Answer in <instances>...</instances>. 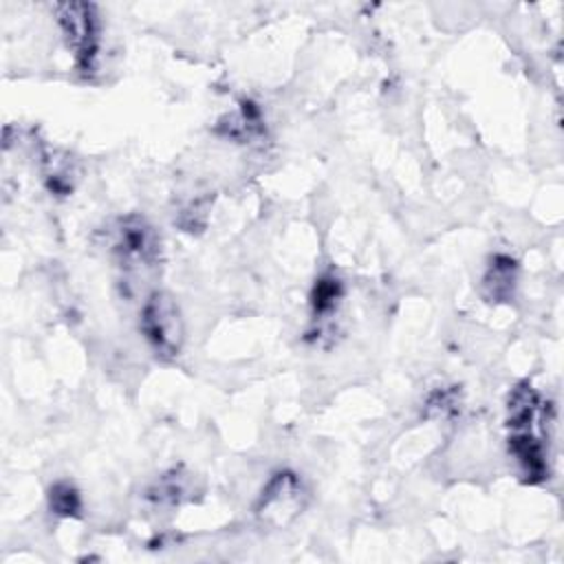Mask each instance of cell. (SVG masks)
I'll use <instances>...</instances> for the list:
<instances>
[{
    "instance_id": "obj_1",
    "label": "cell",
    "mask_w": 564,
    "mask_h": 564,
    "mask_svg": "<svg viewBox=\"0 0 564 564\" xmlns=\"http://www.w3.org/2000/svg\"><path fill=\"white\" fill-rule=\"evenodd\" d=\"M141 330L161 357H176L185 339L181 308L170 293L154 291L141 308Z\"/></svg>"
},
{
    "instance_id": "obj_2",
    "label": "cell",
    "mask_w": 564,
    "mask_h": 564,
    "mask_svg": "<svg viewBox=\"0 0 564 564\" xmlns=\"http://www.w3.org/2000/svg\"><path fill=\"white\" fill-rule=\"evenodd\" d=\"M306 500L308 494L302 480L293 471H278L262 487L256 502V516L262 524L280 529L293 522L304 511Z\"/></svg>"
},
{
    "instance_id": "obj_3",
    "label": "cell",
    "mask_w": 564,
    "mask_h": 564,
    "mask_svg": "<svg viewBox=\"0 0 564 564\" xmlns=\"http://www.w3.org/2000/svg\"><path fill=\"white\" fill-rule=\"evenodd\" d=\"M57 22L64 33L68 48H73L75 59L82 70H93L99 44V20L93 4L66 2L57 7Z\"/></svg>"
},
{
    "instance_id": "obj_4",
    "label": "cell",
    "mask_w": 564,
    "mask_h": 564,
    "mask_svg": "<svg viewBox=\"0 0 564 564\" xmlns=\"http://www.w3.org/2000/svg\"><path fill=\"white\" fill-rule=\"evenodd\" d=\"M115 253L126 269L150 267L159 256V238L141 216H128L117 227Z\"/></svg>"
},
{
    "instance_id": "obj_5",
    "label": "cell",
    "mask_w": 564,
    "mask_h": 564,
    "mask_svg": "<svg viewBox=\"0 0 564 564\" xmlns=\"http://www.w3.org/2000/svg\"><path fill=\"white\" fill-rule=\"evenodd\" d=\"M516 286V262L509 256H496L482 278V293L489 302H507Z\"/></svg>"
},
{
    "instance_id": "obj_6",
    "label": "cell",
    "mask_w": 564,
    "mask_h": 564,
    "mask_svg": "<svg viewBox=\"0 0 564 564\" xmlns=\"http://www.w3.org/2000/svg\"><path fill=\"white\" fill-rule=\"evenodd\" d=\"M220 128L225 130L227 137L231 139H253L256 134L262 132V119H260V110L251 104L245 101L234 115H229Z\"/></svg>"
},
{
    "instance_id": "obj_7",
    "label": "cell",
    "mask_w": 564,
    "mask_h": 564,
    "mask_svg": "<svg viewBox=\"0 0 564 564\" xmlns=\"http://www.w3.org/2000/svg\"><path fill=\"white\" fill-rule=\"evenodd\" d=\"M341 297V284L337 278L333 275H324L315 282V289H313V295H311V302H313V311L315 315L324 317V315H330L337 306Z\"/></svg>"
},
{
    "instance_id": "obj_8",
    "label": "cell",
    "mask_w": 564,
    "mask_h": 564,
    "mask_svg": "<svg viewBox=\"0 0 564 564\" xmlns=\"http://www.w3.org/2000/svg\"><path fill=\"white\" fill-rule=\"evenodd\" d=\"M48 505L53 509V513L57 516H64V518H70V516H77L79 509H82V498H79V491L62 480V482H55L51 487V494H48Z\"/></svg>"
}]
</instances>
